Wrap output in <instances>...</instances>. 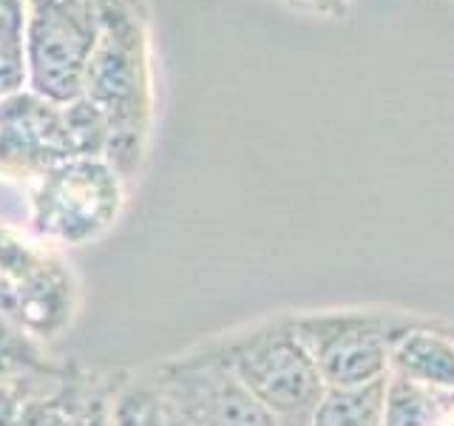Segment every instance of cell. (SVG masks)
I'll use <instances>...</instances> for the list:
<instances>
[{
	"instance_id": "4fadbf2b",
	"label": "cell",
	"mask_w": 454,
	"mask_h": 426,
	"mask_svg": "<svg viewBox=\"0 0 454 426\" xmlns=\"http://www.w3.org/2000/svg\"><path fill=\"white\" fill-rule=\"evenodd\" d=\"M26 89V46L20 0H0V103Z\"/></svg>"
},
{
	"instance_id": "5b68a950",
	"label": "cell",
	"mask_w": 454,
	"mask_h": 426,
	"mask_svg": "<svg viewBox=\"0 0 454 426\" xmlns=\"http://www.w3.org/2000/svg\"><path fill=\"white\" fill-rule=\"evenodd\" d=\"M293 324L326 387L347 390L387 378L397 341L429 321L383 310H324L293 316Z\"/></svg>"
},
{
	"instance_id": "277c9868",
	"label": "cell",
	"mask_w": 454,
	"mask_h": 426,
	"mask_svg": "<svg viewBox=\"0 0 454 426\" xmlns=\"http://www.w3.org/2000/svg\"><path fill=\"white\" fill-rule=\"evenodd\" d=\"M77 304V279L63 250L0 222V319L46 344L74 324Z\"/></svg>"
},
{
	"instance_id": "8992f818",
	"label": "cell",
	"mask_w": 454,
	"mask_h": 426,
	"mask_svg": "<svg viewBox=\"0 0 454 426\" xmlns=\"http://www.w3.org/2000/svg\"><path fill=\"white\" fill-rule=\"evenodd\" d=\"M103 0H20L26 89L54 106L82 97Z\"/></svg>"
},
{
	"instance_id": "6da1fadb",
	"label": "cell",
	"mask_w": 454,
	"mask_h": 426,
	"mask_svg": "<svg viewBox=\"0 0 454 426\" xmlns=\"http://www.w3.org/2000/svg\"><path fill=\"white\" fill-rule=\"evenodd\" d=\"M82 97L106 120V156L125 182L145 165L153 114V40L145 0H103L99 37L85 71Z\"/></svg>"
},
{
	"instance_id": "5bb4252c",
	"label": "cell",
	"mask_w": 454,
	"mask_h": 426,
	"mask_svg": "<svg viewBox=\"0 0 454 426\" xmlns=\"http://www.w3.org/2000/svg\"><path fill=\"white\" fill-rule=\"evenodd\" d=\"M49 373L51 367L43 359L40 341L23 333L18 324L0 319V381H23Z\"/></svg>"
},
{
	"instance_id": "52a82bcc",
	"label": "cell",
	"mask_w": 454,
	"mask_h": 426,
	"mask_svg": "<svg viewBox=\"0 0 454 426\" xmlns=\"http://www.w3.org/2000/svg\"><path fill=\"white\" fill-rule=\"evenodd\" d=\"M156 383L170 426H281L213 350L162 367Z\"/></svg>"
},
{
	"instance_id": "7c38bea8",
	"label": "cell",
	"mask_w": 454,
	"mask_h": 426,
	"mask_svg": "<svg viewBox=\"0 0 454 426\" xmlns=\"http://www.w3.org/2000/svg\"><path fill=\"white\" fill-rule=\"evenodd\" d=\"M108 426H170L156 381H131L108 401Z\"/></svg>"
},
{
	"instance_id": "3957f363",
	"label": "cell",
	"mask_w": 454,
	"mask_h": 426,
	"mask_svg": "<svg viewBox=\"0 0 454 426\" xmlns=\"http://www.w3.org/2000/svg\"><path fill=\"white\" fill-rule=\"evenodd\" d=\"M213 352L273 412L281 426H307L326 390L293 316L255 324L222 341Z\"/></svg>"
},
{
	"instance_id": "ba28073f",
	"label": "cell",
	"mask_w": 454,
	"mask_h": 426,
	"mask_svg": "<svg viewBox=\"0 0 454 426\" xmlns=\"http://www.w3.org/2000/svg\"><path fill=\"white\" fill-rule=\"evenodd\" d=\"M71 156L77 154L63 106L28 89L0 103V179L28 185Z\"/></svg>"
},
{
	"instance_id": "8fae6325",
	"label": "cell",
	"mask_w": 454,
	"mask_h": 426,
	"mask_svg": "<svg viewBox=\"0 0 454 426\" xmlns=\"http://www.w3.org/2000/svg\"><path fill=\"white\" fill-rule=\"evenodd\" d=\"M387 378L347 390L326 387L307 426H383Z\"/></svg>"
},
{
	"instance_id": "7a4b0ae2",
	"label": "cell",
	"mask_w": 454,
	"mask_h": 426,
	"mask_svg": "<svg viewBox=\"0 0 454 426\" xmlns=\"http://www.w3.org/2000/svg\"><path fill=\"white\" fill-rule=\"evenodd\" d=\"M28 227L40 241L57 248H85L120 222L128 182L103 156H71L26 185Z\"/></svg>"
},
{
	"instance_id": "30bf717a",
	"label": "cell",
	"mask_w": 454,
	"mask_h": 426,
	"mask_svg": "<svg viewBox=\"0 0 454 426\" xmlns=\"http://www.w3.org/2000/svg\"><path fill=\"white\" fill-rule=\"evenodd\" d=\"M451 409L454 395L389 373L387 398H383V426H440Z\"/></svg>"
},
{
	"instance_id": "9a60e30c",
	"label": "cell",
	"mask_w": 454,
	"mask_h": 426,
	"mask_svg": "<svg viewBox=\"0 0 454 426\" xmlns=\"http://www.w3.org/2000/svg\"><path fill=\"white\" fill-rule=\"evenodd\" d=\"M290 4L312 9V12H321V14H333V18L344 14V9H347V0H290Z\"/></svg>"
},
{
	"instance_id": "9c48e42d",
	"label": "cell",
	"mask_w": 454,
	"mask_h": 426,
	"mask_svg": "<svg viewBox=\"0 0 454 426\" xmlns=\"http://www.w3.org/2000/svg\"><path fill=\"white\" fill-rule=\"evenodd\" d=\"M392 373L454 395V335L432 321L406 333L392 352Z\"/></svg>"
}]
</instances>
